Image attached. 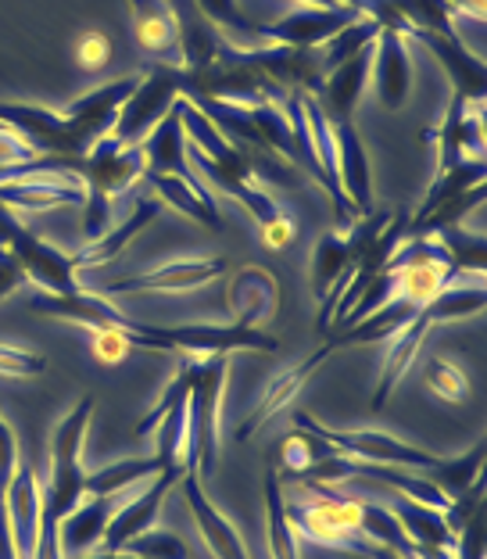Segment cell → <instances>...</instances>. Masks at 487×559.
Here are the masks:
<instances>
[{
    "mask_svg": "<svg viewBox=\"0 0 487 559\" xmlns=\"http://www.w3.org/2000/svg\"><path fill=\"white\" fill-rule=\"evenodd\" d=\"M29 309L40 316H58V320L80 323L86 330H111L119 334L130 348L144 352H165V355H229V352H276L280 341L269 337L265 330L254 326H219V323H187V326H158V323H140L133 316H126L111 298L97 295V290H75V295H36Z\"/></svg>",
    "mask_w": 487,
    "mask_h": 559,
    "instance_id": "obj_1",
    "label": "cell"
},
{
    "mask_svg": "<svg viewBox=\"0 0 487 559\" xmlns=\"http://www.w3.org/2000/svg\"><path fill=\"white\" fill-rule=\"evenodd\" d=\"M94 409H97L94 395H83L55 427V438H50V477H47L44 502H40V535H36L33 559H61L58 524H61V516L72 513L75 506L86 499L83 495V480H86L83 444H86V427Z\"/></svg>",
    "mask_w": 487,
    "mask_h": 559,
    "instance_id": "obj_2",
    "label": "cell"
},
{
    "mask_svg": "<svg viewBox=\"0 0 487 559\" xmlns=\"http://www.w3.org/2000/svg\"><path fill=\"white\" fill-rule=\"evenodd\" d=\"M459 280L455 284H448L438 298L419 305V312L413 316V320L391 337L388 359H383V370H380V384L373 391V409H383V405H388L391 391L399 388V380L408 373V366L416 362V355L423 352V341L430 337L433 326L452 323V320H466V316H477L484 309V301H487L484 276H473L470 284H459Z\"/></svg>",
    "mask_w": 487,
    "mask_h": 559,
    "instance_id": "obj_3",
    "label": "cell"
},
{
    "mask_svg": "<svg viewBox=\"0 0 487 559\" xmlns=\"http://www.w3.org/2000/svg\"><path fill=\"white\" fill-rule=\"evenodd\" d=\"M190 391H187V469L198 477L215 474L219 455V402L229 373V355H183Z\"/></svg>",
    "mask_w": 487,
    "mask_h": 559,
    "instance_id": "obj_4",
    "label": "cell"
},
{
    "mask_svg": "<svg viewBox=\"0 0 487 559\" xmlns=\"http://www.w3.org/2000/svg\"><path fill=\"white\" fill-rule=\"evenodd\" d=\"M179 97H183V69L169 66V61H151L147 72L140 75L136 91L122 105L119 122H115V130H111V140L119 147L144 144L151 130L169 116Z\"/></svg>",
    "mask_w": 487,
    "mask_h": 559,
    "instance_id": "obj_5",
    "label": "cell"
},
{
    "mask_svg": "<svg viewBox=\"0 0 487 559\" xmlns=\"http://www.w3.org/2000/svg\"><path fill=\"white\" fill-rule=\"evenodd\" d=\"M294 427L330 441L341 455H348V460H358V463L402 466V469H416V474H430V469L441 463V455L423 452L416 444L388 435V430H330L309 413H294Z\"/></svg>",
    "mask_w": 487,
    "mask_h": 559,
    "instance_id": "obj_6",
    "label": "cell"
},
{
    "mask_svg": "<svg viewBox=\"0 0 487 559\" xmlns=\"http://www.w3.org/2000/svg\"><path fill=\"white\" fill-rule=\"evenodd\" d=\"M72 173L83 180L86 194L115 201L119 194H130V190L144 180V173H147L144 144L119 147L108 133V136H100L83 158L72 162Z\"/></svg>",
    "mask_w": 487,
    "mask_h": 559,
    "instance_id": "obj_7",
    "label": "cell"
},
{
    "mask_svg": "<svg viewBox=\"0 0 487 559\" xmlns=\"http://www.w3.org/2000/svg\"><path fill=\"white\" fill-rule=\"evenodd\" d=\"M226 273V259L223 255H198V259H173L162 262L155 270L140 273V276H126V280H111V284H97L90 290L105 298H119V295H183V290H198L212 280H219Z\"/></svg>",
    "mask_w": 487,
    "mask_h": 559,
    "instance_id": "obj_8",
    "label": "cell"
},
{
    "mask_svg": "<svg viewBox=\"0 0 487 559\" xmlns=\"http://www.w3.org/2000/svg\"><path fill=\"white\" fill-rule=\"evenodd\" d=\"M0 126H8L19 140H25L36 155H55V158H83L86 151L69 130L66 116L58 111L25 105V100H0Z\"/></svg>",
    "mask_w": 487,
    "mask_h": 559,
    "instance_id": "obj_9",
    "label": "cell"
},
{
    "mask_svg": "<svg viewBox=\"0 0 487 559\" xmlns=\"http://www.w3.org/2000/svg\"><path fill=\"white\" fill-rule=\"evenodd\" d=\"M179 477H183V469H162V474L151 477L147 488H140L133 495H122V502L115 506V513L108 520L105 535H100L105 552H122L136 535H144L147 527H155L165 495L179 485Z\"/></svg>",
    "mask_w": 487,
    "mask_h": 559,
    "instance_id": "obj_10",
    "label": "cell"
},
{
    "mask_svg": "<svg viewBox=\"0 0 487 559\" xmlns=\"http://www.w3.org/2000/svg\"><path fill=\"white\" fill-rule=\"evenodd\" d=\"M136 83H140L136 72L119 75V80H111L105 86H97V91L75 97L72 105L61 111L66 122H69V130L83 144V151H90L100 136H108L115 130V122H119V111H122L126 100H130V94L136 91Z\"/></svg>",
    "mask_w": 487,
    "mask_h": 559,
    "instance_id": "obj_11",
    "label": "cell"
},
{
    "mask_svg": "<svg viewBox=\"0 0 487 559\" xmlns=\"http://www.w3.org/2000/svg\"><path fill=\"white\" fill-rule=\"evenodd\" d=\"M438 147V173L466 158H484V105L463 94H452L438 133H427Z\"/></svg>",
    "mask_w": 487,
    "mask_h": 559,
    "instance_id": "obj_12",
    "label": "cell"
},
{
    "mask_svg": "<svg viewBox=\"0 0 487 559\" xmlns=\"http://www.w3.org/2000/svg\"><path fill=\"white\" fill-rule=\"evenodd\" d=\"M8 251L19 259L25 276H29L44 295H75V290H83V280L75 276L80 270L72 265V255H66V251H58L55 245H47V240L29 234L25 226L8 245Z\"/></svg>",
    "mask_w": 487,
    "mask_h": 559,
    "instance_id": "obj_13",
    "label": "cell"
},
{
    "mask_svg": "<svg viewBox=\"0 0 487 559\" xmlns=\"http://www.w3.org/2000/svg\"><path fill=\"white\" fill-rule=\"evenodd\" d=\"M355 19H363L355 8H298L284 19L262 25V40L312 50V47H323L330 36H337L344 25Z\"/></svg>",
    "mask_w": 487,
    "mask_h": 559,
    "instance_id": "obj_14",
    "label": "cell"
},
{
    "mask_svg": "<svg viewBox=\"0 0 487 559\" xmlns=\"http://www.w3.org/2000/svg\"><path fill=\"white\" fill-rule=\"evenodd\" d=\"M333 133V165H337V183L344 198L352 201V209L363 215H373V169H369V155L358 140L355 119L348 122H330Z\"/></svg>",
    "mask_w": 487,
    "mask_h": 559,
    "instance_id": "obj_15",
    "label": "cell"
},
{
    "mask_svg": "<svg viewBox=\"0 0 487 559\" xmlns=\"http://www.w3.org/2000/svg\"><path fill=\"white\" fill-rule=\"evenodd\" d=\"M405 36H413V40H419L423 47H430V55L441 61L444 75L452 80V94H463L470 100H477V105H484L487 69H484V61L463 44V36H441V33H427V29H408Z\"/></svg>",
    "mask_w": 487,
    "mask_h": 559,
    "instance_id": "obj_16",
    "label": "cell"
},
{
    "mask_svg": "<svg viewBox=\"0 0 487 559\" xmlns=\"http://www.w3.org/2000/svg\"><path fill=\"white\" fill-rule=\"evenodd\" d=\"M333 355V348L330 345H323V348H316L309 359H301L298 366H287V370H280L273 380H269V388L262 391V399H259V405L248 413V419L237 427V441H248V438H254V430H262L269 419L273 416H280L287 409V405L298 399V391L309 384V377L323 366L326 359Z\"/></svg>",
    "mask_w": 487,
    "mask_h": 559,
    "instance_id": "obj_17",
    "label": "cell"
},
{
    "mask_svg": "<svg viewBox=\"0 0 487 559\" xmlns=\"http://www.w3.org/2000/svg\"><path fill=\"white\" fill-rule=\"evenodd\" d=\"M373 55H377V44H369V47L358 50V55H352L348 61H341L337 69H330L323 75L319 100H323V111H326L330 122L355 119V108L366 94L369 75H373Z\"/></svg>",
    "mask_w": 487,
    "mask_h": 559,
    "instance_id": "obj_18",
    "label": "cell"
},
{
    "mask_svg": "<svg viewBox=\"0 0 487 559\" xmlns=\"http://www.w3.org/2000/svg\"><path fill=\"white\" fill-rule=\"evenodd\" d=\"M40 502H44V488L40 477L29 463H19L15 477L4 491V506H8V520H11V535H15V549L19 559H33L36 556V535H40Z\"/></svg>",
    "mask_w": 487,
    "mask_h": 559,
    "instance_id": "obj_19",
    "label": "cell"
},
{
    "mask_svg": "<svg viewBox=\"0 0 487 559\" xmlns=\"http://www.w3.org/2000/svg\"><path fill=\"white\" fill-rule=\"evenodd\" d=\"M179 488H183V499L190 506V513H194V524L215 559H251L248 549H243V538L237 535V527L229 524V520L212 506L209 495H204L198 469H183Z\"/></svg>",
    "mask_w": 487,
    "mask_h": 559,
    "instance_id": "obj_20",
    "label": "cell"
},
{
    "mask_svg": "<svg viewBox=\"0 0 487 559\" xmlns=\"http://www.w3.org/2000/svg\"><path fill=\"white\" fill-rule=\"evenodd\" d=\"M373 80H377V100L380 108L399 111L408 94H413V55L402 33L380 29L377 55H373Z\"/></svg>",
    "mask_w": 487,
    "mask_h": 559,
    "instance_id": "obj_21",
    "label": "cell"
},
{
    "mask_svg": "<svg viewBox=\"0 0 487 559\" xmlns=\"http://www.w3.org/2000/svg\"><path fill=\"white\" fill-rule=\"evenodd\" d=\"M122 495H86L72 513L61 516V524H58L61 559H75V556H86L90 549H94V545L100 542V535H105L115 506L122 502Z\"/></svg>",
    "mask_w": 487,
    "mask_h": 559,
    "instance_id": "obj_22",
    "label": "cell"
},
{
    "mask_svg": "<svg viewBox=\"0 0 487 559\" xmlns=\"http://www.w3.org/2000/svg\"><path fill=\"white\" fill-rule=\"evenodd\" d=\"M144 158L151 173H165V176H179L194 190H209V183L190 169L187 158V133H183V119H179V105H173V111L165 116L151 136L144 140Z\"/></svg>",
    "mask_w": 487,
    "mask_h": 559,
    "instance_id": "obj_23",
    "label": "cell"
},
{
    "mask_svg": "<svg viewBox=\"0 0 487 559\" xmlns=\"http://www.w3.org/2000/svg\"><path fill=\"white\" fill-rule=\"evenodd\" d=\"M162 215V201L158 198H133V209L130 215H126L122 223H111L108 234L94 240L86 251H80V255H72V265L75 270H97V265L105 262H115L122 255L126 248H130V240L144 230V226H151Z\"/></svg>",
    "mask_w": 487,
    "mask_h": 559,
    "instance_id": "obj_24",
    "label": "cell"
},
{
    "mask_svg": "<svg viewBox=\"0 0 487 559\" xmlns=\"http://www.w3.org/2000/svg\"><path fill=\"white\" fill-rule=\"evenodd\" d=\"M280 301V287L276 276L269 270H259V265H243L237 270L234 284H229V305L237 309V326H254L262 330L259 323L269 320Z\"/></svg>",
    "mask_w": 487,
    "mask_h": 559,
    "instance_id": "obj_25",
    "label": "cell"
},
{
    "mask_svg": "<svg viewBox=\"0 0 487 559\" xmlns=\"http://www.w3.org/2000/svg\"><path fill=\"white\" fill-rule=\"evenodd\" d=\"M388 510L399 516V524L413 549H448V552L455 549V535L448 531L441 510H430V506L405 499L399 491L388 499Z\"/></svg>",
    "mask_w": 487,
    "mask_h": 559,
    "instance_id": "obj_26",
    "label": "cell"
},
{
    "mask_svg": "<svg viewBox=\"0 0 487 559\" xmlns=\"http://www.w3.org/2000/svg\"><path fill=\"white\" fill-rule=\"evenodd\" d=\"M133 8V25H136V40L147 55H155L158 61L179 66V33L173 11L165 8V0H130Z\"/></svg>",
    "mask_w": 487,
    "mask_h": 559,
    "instance_id": "obj_27",
    "label": "cell"
},
{
    "mask_svg": "<svg viewBox=\"0 0 487 559\" xmlns=\"http://www.w3.org/2000/svg\"><path fill=\"white\" fill-rule=\"evenodd\" d=\"M144 183L158 190L162 205H173L176 212H183L187 219L204 223L209 230H219L223 226V215H219V205H215L212 190H194L187 180H179V176H165V173H151V169L144 173Z\"/></svg>",
    "mask_w": 487,
    "mask_h": 559,
    "instance_id": "obj_28",
    "label": "cell"
},
{
    "mask_svg": "<svg viewBox=\"0 0 487 559\" xmlns=\"http://www.w3.org/2000/svg\"><path fill=\"white\" fill-rule=\"evenodd\" d=\"M155 474H162V460L155 452L136 455V460H119L111 466L94 469V474H86L83 495H122L126 488H136L140 480H151Z\"/></svg>",
    "mask_w": 487,
    "mask_h": 559,
    "instance_id": "obj_29",
    "label": "cell"
},
{
    "mask_svg": "<svg viewBox=\"0 0 487 559\" xmlns=\"http://www.w3.org/2000/svg\"><path fill=\"white\" fill-rule=\"evenodd\" d=\"M265 516H269V552L273 559H301L298 556V531L287 516V495L284 480L276 469L265 474Z\"/></svg>",
    "mask_w": 487,
    "mask_h": 559,
    "instance_id": "obj_30",
    "label": "cell"
},
{
    "mask_svg": "<svg viewBox=\"0 0 487 559\" xmlns=\"http://www.w3.org/2000/svg\"><path fill=\"white\" fill-rule=\"evenodd\" d=\"M198 11L212 22V29L223 36L229 47H262V25H254L237 0H194Z\"/></svg>",
    "mask_w": 487,
    "mask_h": 559,
    "instance_id": "obj_31",
    "label": "cell"
},
{
    "mask_svg": "<svg viewBox=\"0 0 487 559\" xmlns=\"http://www.w3.org/2000/svg\"><path fill=\"white\" fill-rule=\"evenodd\" d=\"M484 180H487V165H484V158H466V162L452 165V169L438 173V176H433L430 190H427V198L419 201V209L413 212V219H408V223H419L423 215L438 209L441 201L466 194L470 187H477V183H484Z\"/></svg>",
    "mask_w": 487,
    "mask_h": 559,
    "instance_id": "obj_32",
    "label": "cell"
},
{
    "mask_svg": "<svg viewBox=\"0 0 487 559\" xmlns=\"http://www.w3.org/2000/svg\"><path fill=\"white\" fill-rule=\"evenodd\" d=\"M484 455H487V438H480L477 444H473L470 452L463 455H455V460H441L438 466L430 469V480L438 485L444 495H448V502L455 499V495H463L466 488H473L480 480V469H484Z\"/></svg>",
    "mask_w": 487,
    "mask_h": 559,
    "instance_id": "obj_33",
    "label": "cell"
},
{
    "mask_svg": "<svg viewBox=\"0 0 487 559\" xmlns=\"http://www.w3.org/2000/svg\"><path fill=\"white\" fill-rule=\"evenodd\" d=\"M333 452H337V449H333L330 441L316 438V435H309V430H301V427H294V435L284 441V477L298 485V480L309 477L312 469Z\"/></svg>",
    "mask_w": 487,
    "mask_h": 559,
    "instance_id": "obj_34",
    "label": "cell"
},
{
    "mask_svg": "<svg viewBox=\"0 0 487 559\" xmlns=\"http://www.w3.org/2000/svg\"><path fill=\"white\" fill-rule=\"evenodd\" d=\"M377 36H380V22H373V19H355V22H348L344 29L337 33V36H330V40L323 44V72H330V69H337L341 61H348L352 55H358L363 47H369V44H377Z\"/></svg>",
    "mask_w": 487,
    "mask_h": 559,
    "instance_id": "obj_35",
    "label": "cell"
},
{
    "mask_svg": "<svg viewBox=\"0 0 487 559\" xmlns=\"http://www.w3.org/2000/svg\"><path fill=\"white\" fill-rule=\"evenodd\" d=\"M448 248V255L459 265V273L484 276V255H487V240L480 234H470L463 226H448V230L433 234Z\"/></svg>",
    "mask_w": 487,
    "mask_h": 559,
    "instance_id": "obj_36",
    "label": "cell"
},
{
    "mask_svg": "<svg viewBox=\"0 0 487 559\" xmlns=\"http://www.w3.org/2000/svg\"><path fill=\"white\" fill-rule=\"evenodd\" d=\"M427 384L438 399L444 402H466L470 399V380L466 373L452 366L448 359H438V355H430L427 359Z\"/></svg>",
    "mask_w": 487,
    "mask_h": 559,
    "instance_id": "obj_37",
    "label": "cell"
},
{
    "mask_svg": "<svg viewBox=\"0 0 487 559\" xmlns=\"http://www.w3.org/2000/svg\"><path fill=\"white\" fill-rule=\"evenodd\" d=\"M126 552L144 556V559H194L183 538L173 535V531H155V527H147L144 535H136L130 545H126Z\"/></svg>",
    "mask_w": 487,
    "mask_h": 559,
    "instance_id": "obj_38",
    "label": "cell"
},
{
    "mask_svg": "<svg viewBox=\"0 0 487 559\" xmlns=\"http://www.w3.org/2000/svg\"><path fill=\"white\" fill-rule=\"evenodd\" d=\"M47 370V359L40 352H29L22 345H8L0 341V377L25 380V377H40Z\"/></svg>",
    "mask_w": 487,
    "mask_h": 559,
    "instance_id": "obj_39",
    "label": "cell"
},
{
    "mask_svg": "<svg viewBox=\"0 0 487 559\" xmlns=\"http://www.w3.org/2000/svg\"><path fill=\"white\" fill-rule=\"evenodd\" d=\"M75 61H80L83 72L108 69V61H111V40H108V33H100V29L83 33L80 44H75Z\"/></svg>",
    "mask_w": 487,
    "mask_h": 559,
    "instance_id": "obj_40",
    "label": "cell"
},
{
    "mask_svg": "<svg viewBox=\"0 0 487 559\" xmlns=\"http://www.w3.org/2000/svg\"><path fill=\"white\" fill-rule=\"evenodd\" d=\"M19 438H15V430L8 427V419L0 416V495L8 491L11 485V477H15V469H19Z\"/></svg>",
    "mask_w": 487,
    "mask_h": 559,
    "instance_id": "obj_41",
    "label": "cell"
},
{
    "mask_svg": "<svg viewBox=\"0 0 487 559\" xmlns=\"http://www.w3.org/2000/svg\"><path fill=\"white\" fill-rule=\"evenodd\" d=\"M25 284H29V276H25V270L19 265V259L11 255V251H0V301L11 298L15 290H22Z\"/></svg>",
    "mask_w": 487,
    "mask_h": 559,
    "instance_id": "obj_42",
    "label": "cell"
},
{
    "mask_svg": "<svg viewBox=\"0 0 487 559\" xmlns=\"http://www.w3.org/2000/svg\"><path fill=\"white\" fill-rule=\"evenodd\" d=\"M94 352H97V359H105V362H115V359H122L126 352H133L119 334H111V330H94Z\"/></svg>",
    "mask_w": 487,
    "mask_h": 559,
    "instance_id": "obj_43",
    "label": "cell"
},
{
    "mask_svg": "<svg viewBox=\"0 0 487 559\" xmlns=\"http://www.w3.org/2000/svg\"><path fill=\"white\" fill-rule=\"evenodd\" d=\"M0 559H19L15 535H11V520H8V506H4V495H0Z\"/></svg>",
    "mask_w": 487,
    "mask_h": 559,
    "instance_id": "obj_44",
    "label": "cell"
},
{
    "mask_svg": "<svg viewBox=\"0 0 487 559\" xmlns=\"http://www.w3.org/2000/svg\"><path fill=\"white\" fill-rule=\"evenodd\" d=\"M444 4H448V11H452V19L455 15L473 19V22L487 19V0H444Z\"/></svg>",
    "mask_w": 487,
    "mask_h": 559,
    "instance_id": "obj_45",
    "label": "cell"
},
{
    "mask_svg": "<svg viewBox=\"0 0 487 559\" xmlns=\"http://www.w3.org/2000/svg\"><path fill=\"white\" fill-rule=\"evenodd\" d=\"M369 559H416V556H413V549L399 552V549H388V545H377L373 542V549H369Z\"/></svg>",
    "mask_w": 487,
    "mask_h": 559,
    "instance_id": "obj_46",
    "label": "cell"
},
{
    "mask_svg": "<svg viewBox=\"0 0 487 559\" xmlns=\"http://www.w3.org/2000/svg\"><path fill=\"white\" fill-rule=\"evenodd\" d=\"M301 8H352V0H301Z\"/></svg>",
    "mask_w": 487,
    "mask_h": 559,
    "instance_id": "obj_47",
    "label": "cell"
}]
</instances>
